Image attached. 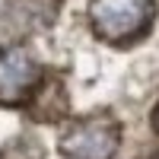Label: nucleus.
<instances>
[{"label": "nucleus", "instance_id": "1", "mask_svg": "<svg viewBox=\"0 0 159 159\" xmlns=\"http://www.w3.org/2000/svg\"><path fill=\"white\" fill-rule=\"evenodd\" d=\"M89 16L102 38H134L153 22V0H92Z\"/></svg>", "mask_w": 159, "mask_h": 159}, {"label": "nucleus", "instance_id": "2", "mask_svg": "<svg viewBox=\"0 0 159 159\" xmlns=\"http://www.w3.org/2000/svg\"><path fill=\"white\" fill-rule=\"evenodd\" d=\"M118 147V124L108 115H89L76 121L61 140L67 159H108Z\"/></svg>", "mask_w": 159, "mask_h": 159}, {"label": "nucleus", "instance_id": "3", "mask_svg": "<svg viewBox=\"0 0 159 159\" xmlns=\"http://www.w3.org/2000/svg\"><path fill=\"white\" fill-rule=\"evenodd\" d=\"M38 86H42V70L29 51L22 48L0 51V102L7 105L32 102Z\"/></svg>", "mask_w": 159, "mask_h": 159}, {"label": "nucleus", "instance_id": "4", "mask_svg": "<svg viewBox=\"0 0 159 159\" xmlns=\"http://www.w3.org/2000/svg\"><path fill=\"white\" fill-rule=\"evenodd\" d=\"M153 127L159 130V105H156V108H153Z\"/></svg>", "mask_w": 159, "mask_h": 159}, {"label": "nucleus", "instance_id": "5", "mask_svg": "<svg viewBox=\"0 0 159 159\" xmlns=\"http://www.w3.org/2000/svg\"><path fill=\"white\" fill-rule=\"evenodd\" d=\"M150 159H159V153H153V156H150Z\"/></svg>", "mask_w": 159, "mask_h": 159}]
</instances>
